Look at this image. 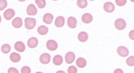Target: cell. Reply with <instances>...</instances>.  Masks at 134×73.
Here are the masks:
<instances>
[{
	"mask_svg": "<svg viewBox=\"0 0 134 73\" xmlns=\"http://www.w3.org/2000/svg\"><path fill=\"white\" fill-rule=\"evenodd\" d=\"M36 24V19L34 18H26L25 20V26L27 29H34Z\"/></svg>",
	"mask_w": 134,
	"mask_h": 73,
	"instance_id": "cell-1",
	"label": "cell"
},
{
	"mask_svg": "<svg viewBox=\"0 0 134 73\" xmlns=\"http://www.w3.org/2000/svg\"><path fill=\"white\" fill-rule=\"evenodd\" d=\"M115 28L119 30H123L125 29L126 26L125 21L122 19H118L114 23Z\"/></svg>",
	"mask_w": 134,
	"mask_h": 73,
	"instance_id": "cell-2",
	"label": "cell"
},
{
	"mask_svg": "<svg viewBox=\"0 0 134 73\" xmlns=\"http://www.w3.org/2000/svg\"><path fill=\"white\" fill-rule=\"evenodd\" d=\"M118 54L122 57H127L129 54V51L127 48L123 46H120L117 49Z\"/></svg>",
	"mask_w": 134,
	"mask_h": 73,
	"instance_id": "cell-3",
	"label": "cell"
},
{
	"mask_svg": "<svg viewBox=\"0 0 134 73\" xmlns=\"http://www.w3.org/2000/svg\"><path fill=\"white\" fill-rule=\"evenodd\" d=\"M46 47L49 50L54 51L56 50L58 48V44L57 42L54 40H50L46 43Z\"/></svg>",
	"mask_w": 134,
	"mask_h": 73,
	"instance_id": "cell-4",
	"label": "cell"
},
{
	"mask_svg": "<svg viewBox=\"0 0 134 73\" xmlns=\"http://www.w3.org/2000/svg\"><path fill=\"white\" fill-rule=\"evenodd\" d=\"M51 56L47 53L42 54L40 57V62L43 64H47L49 63L51 60Z\"/></svg>",
	"mask_w": 134,
	"mask_h": 73,
	"instance_id": "cell-5",
	"label": "cell"
},
{
	"mask_svg": "<svg viewBox=\"0 0 134 73\" xmlns=\"http://www.w3.org/2000/svg\"><path fill=\"white\" fill-rule=\"evenodd\" d=\"M65 62L67 64H70L74 61L75 55L72 52H70L67 53L65 55Z\"/></svg>",
	"mask_w": 134,
	"mask_h": 73,
	"instance_id": "cell-6",
	"label": "cell"
},
{
	"mask_svg": "<svg viewBox=\"0 0 134 73\" xmlns=\"http://www.w3.org/2000/svg\"><path fill=\"white\" fill-rule=\"evenodd\" d=\"M15 12L12 9H7L4 13L3 16L7 20H10L15 16Z\"/></svg>",
	"mask_w": 134,
	"mask_h": 73,
	"instance_id": "cell-7",
	"label": "cell"
},
{
	"mask_svg": "<svg viewBox=\"0 0 134 73\" xmlns=\"http://www.w3.org/2000/svg\"><path fill=\"white\" fill-rule=\"evenodd\" d=\"M26 12L29 16H35L37 13V9L34 5L30 4L27 8Z\"/></svg>",
	"mask_w": 134,
	"mask_h": 73,
	"instance_id": "cell-8",
	"label": "cell"
},
{
	"mask_svg": "<svg viewBox=\"0 0 134 73\" xmlns=\"http://www.w3.org/2000/svg\"><path fill=\"white\" fill-rule=\"evenodd\" d=\"M105 11L108 13H111L115 9V6L113 3L110 2H107L104 3L103 6Z\"/></svg>",
	"mask_w": 134,
	"mask_h": 73,
	"instance_id": "cell-9",
	"label": "cell"
},
{
	"mask_svg": "<svg viewBox=\"0 0 134 73\" xmlns=\"http://www.w3.org/2000/svg\"><path fill=\"white\" fill-rule=\"evenodd\" d=\"M38 44V41L35 37H33L30 38L27 42V45L29 47L31 48H36Z\"/></svg>",
	"mask_w": 134,
	"mask_h": 73,
	"instance_id": "cell-10",
	"label": "cell"
},
{
	"mask_svg": "<svg viewBox=\"0 0 134 73\" xmlns=\"http://www.w3.org/2000/svg\"><path fill=\"white\" fill-rule=\"evenodd\" d=\"M23 24V20L20 17H16L13 20L12 22L13 26V27L15 28H20L22 26Z\"/></svg>",
	"mask_w": 134,
	"mask_h": 73,
	"instance_id": "cell-11",
	"label": "cell"
},
{
	"mask_svg": "<svg viewBox=\"0 0 134 73\" xmlns=\"http://www.w3.org/2000/svg\"><path fill=\"white\" fill-rule=\"evenodd\" d=\"M14 48L15 50L22 53L25 50L26 47L24 44L23 42L18 41L15 44Z\"/></svg>",
	"mask_w": 134,
	"mask_h": 73,
	"instance_id": "cell-12",
	"label": "cell"
},
{
	"mask_svg": "<svg viewBox=\"0 0 134 73\" xmlns=\"http://www.w3.org/2000/svg\"><path fill=\"white\" fill-rule=\"evenodd\" d=\"M68 25L70 28L74 29L76 27L77 21L76 19L73 17H70L68 19Z\"/></svg>",
	"mask_w": 134,
	"mask_h": 73,
	"instance_id": "cell-13",
	"label": "cell"
},
{
	"mask_svg": "<svg viewBox=\"0 0 134 73\" xmlns=\"http://www.w3.org/2000/svg\"><path fill=\"white\" fill-rule=\"evenodd\" d=\"M93 17L89 13H86L83 14L81 18L82 21L86 24H89L93 20Z\"/></svg>",
	"mask_w": 134,
	"mask_h": 73,
	"instance_id": "cell-14",
	"label": "cell"
},
{
	"mask_svg": "<svg viewBox=\"0 0 134 73\" xmlns=\"http://www.w3.org/2000/svg\"><path fill=\"white\" fill-rule=\"evenodd\" d=\"M65 23V20L64 17L62 16H59L55 19V24L58 27H61L64 26Z\"/></svg>",
	"mask_w": 134,
	"mask_h": 73,
	"instance_id": "cell-15",
	"label": "cell"
},
{
	"mask_svg": "<svg viewBox=\"0 0 134 73\" xmlns=\"http://www.w3.org/2000/svg\"><path fill=\"white\" fill-rule=\"evenodd\" d=\"M54 18L53 15L49 13H46L43 17V21L47 24H50L52 23Z\"/></svg>",
	"mask_w": 134,
	"mask_h": 73,
	"instance_id": "cell-16",
	"label": "cell"
},
{
	"mask_svg": "<svg viewBox=\"0 0 134 73\" xmlns=\"http://www.w3.org/2000/svg\"><path fill=\"white\" fill-rule=\"evenodd\" d=\"M86 61L83 58L80 57L77 59L76 61V64L78 68H82L86 66Z\"/></svg>",
	"mask_w": 134,
	"mask_h": 73,
	"instance_id": "cell-17",
	"label": "cell"
},
{
	"mask_svg": "<svg viewBox=\"0 0 134 73\" xmlns=\"http://www.w3.org/2000/svg\"><path fill=\"white\" fill-rule=\"evenodd\" d=\"M21 56L19 54L16 53H12L10 55V59L12 62L16 63L20 61Z\"/></svg>",
	"mask_w": 134,
	"mask_h": 73,
	"instance_id": "cell-18",
	"label": "cell"
},
{
	"mask_svg": "<svg viewBox=\"0 0 134 73\" xmlns=\"http://www.w3.org/2000/svg\"><path fill=\"white\" fill-rule=\"evenodd\" d=\"M88 33L85 32H81L78 35V40L80 41L81 42H86L88 40Z\"/></svg>",
	"mask_w": 134,
	"mask_h": 73,
	"instance_id": "cell-19",
	"label": "cell"
},
{
	"mask_svg": "<svg viewBox=\"0 0 134 73\" xmlns=\"http://www.w3.org/2000/svg\"><path fill=\"white\" fill-rule=\"evenodd\" d=\"M53 62L54 64L56 66H59L63 62V58L60 55H56L53 58Z\"/></svg>",
	"mask_w": 134,
	"mask_h": 73,
	"instance_id": "cell-20",
	"label": "cell"
},
{
	"mask_svg": "<svg viewBox=\"0 0 134 73\" xmlns=\"http://www.w3.org/2000/svg\"><path fill=\"white\" fill-rule=\"evenodd\" d=\"M37 31L40 35H44L47 33L48 32V29L45 26H40L38 28Z\"/></svg>",
	"mask_w": 134,
	"mask_h": 73,
	"instance_id": "cell-21",
	"label": "cell"
},
{
	"mask_svg": "<svg viewBox=\"0 0 134 73\" xmlns=\"http://www.w3.org/2000/svg\"><path fill=\"white\" fill-rule=\"evenodd\" d=\"M77 4L80 8L83 9L87 7L88 2L87 0H77Z\"/></svg>",
	"mask_w": 134,
	"mask_h": 73,
	"instance_id": "cell-22",
	"label": "cell"
},
{
	"mask_svg": "<svg viewBox=\"0 0 134 73\" xmlns=\"http://www.w3.org/2000/svg\"><path fill=\"white\" fill-rule=\"evenodd\" d=\"M11 50V47L8 44H4L1 47V50L4 54L9 53Z\"/></svg>",
	"mask_w": 134,
	"mask_h": 73,
	"instance_id": "cell-23",
	"label": "cell"
},
{
	"mask_svg": "<svg viewBox=\"0 0 134 73\" xmlns=\"http://www.w3.org/2000/svg\"><path fill=\"white\" fill-rule=\"evenodd\" d=\"M35 3L40 9L44 8L46 5V2L44 0H35Z\"/></svg>",
	"mask_w": 134,
	"mask_h": 73,
	"instance_id": "cell-24",
	"label": "cell"
},
{
	"mask_svg": "<svg viewBox=\"0 0 134 73\" xmlns=\"http://www.w3.org/2000/svg\"><path fill=\"white\" fill-rule=\"evenodd\" d=\"M134 57L133 56H132L129 57L126 60V63L129 66H133L134 65Z\"/></svg>",
	"mask_w": 134,
	"mask_h": 73,
	"instance_id": "cell-25",
	"label": "cell"
},
{
	"mask_svg": "<svg viewBox=\"0 0 134 73\" xmlns=\"http://www.w3.org/2000/svg\"><path fill=\"white\" fill-rule=\"evenodd\" d=\"M7 5L6 0H0V10L1 11L7 7Z\"/></svg>",
	"mask_w": 134,
	"mask_h": 73,
	"instance_id": "cell-26",
	"label": "cell"
},
{
	"mask_svg": "<svg viewBox=\"0 0 134 73\" xmlns=\"http://www.w3.org/2000/svg\"><path fill=\"white\" fill-rule=\"evenodd\" d=\"M127 0H115L116 4L119 7H122L125 5Z\"/></svg>",
	"mask_w": 134,
	"mask_h": 73,
	"instance_id": "cell-27",
	"label": "cell"
},
{
	"mask_svg": "<svg viewBox=\"0 0 134 73\" xmlns=\"http://www.w3.org/2000/svg\"><path fill=\"white\" fill-rule=\"evenodd\" d=\"M21 72L22 73H30L31 72V70L30 67L25 66L21 69Z\"/></svg>",
	"mask_w": 134,
	"mask_h": 73,
	"instance_id": "cell-28",
	"label": "cell"
},
{
	"mask_svg": "<svg viewBox=\"0 0 134 73\" xmlns=\"http://www.w3.org/2000/svg\"><path fill=\"white\" fill-rule=\"evenodd\" d=\"M69 73H76L77 72V69L74 66H71L69 67L68 70Z\"/></svg>",
	"mask_w": 134,
	"mask_h": 73,
	"instance_id": "cell-29",
	"label": "cell"
},
{
	"mask_svg": "<svg viewBox=\"0 0 134 73\" xmlns=\"http://www.w3.org/2000/svg\"><path fill=\"white\" fill-rule=\"evenodd\" d=\"M8 73H18V70L15 68H9L8 70Z\"/></svg>",
	"mask_w": 134,
	"mask_h": 73,
	"instance_id": "cell-30",
	"label": "cell"
},
{
	"mask_svg": "<svg viewBox=\"0 0 134 73\" xmlns=\"http://www.w3.org/2000/svg\"><path fill=\"white\" fill-rule=\"evenodd\" d=\"M134 30L131 31L129 34V37L131 39L134 40Z\"/></svg>",
	"mask_w": 134,
	"mask_h": 73,
	"instance_id": "cell-31",
	"label": "cell"
},
{
	"mask_svg": "<svg viewBox=\"0 0 134 73\" xmlns=\"http://www.w3.org/2000/svg\"><path fill=\"white\" fill-rule=\"evenodd\" d=\"M18 1L20 2H23L26 1V0H18Z\"/></svg>",
	"mask_w": 134,
	"mask_h": 73,
	"instance_id": "cell-32",
	"label": "cell"
},
{
	"mask_svg": "<svg viewBox=\"0 0 134 73\" xmlns=\"http://www.w3.org/2000/svg\"><path fill=\"white\" fill-rule=\"evenodd\" d=\"M132 2H134V0H130Z\"/></svg>",
	"mask_w": 134,
	"mask_h": 73,
	"instance_id": "cell-33",
	"label": "cell"
},
{
	"mask_svg": "<svg viewBox=\"0 0 134 73\" xmlns=\"http://www.w3.org/2000/svg\"><path fill=\"white\" fill-rule=\"evenodd\" d=\"M89 1H94V0H89Z\"/></svg>",
	"mask_w": 134,
	"mask_h": 73,
	"instance_id": "cell-34",
	"label": "cell"
},
{
	"mask_svg": "<svg viewBox=\"0 0 134 73\" xmlns=\"http://www.w3.org/2000/svg\"><path fill=\"white\" fill-rule=\"evenodd\" d=\"M52 1H58V0H52Z\"/></svg>",
	"mask_w": 134,
	"mask_h": 73,
	"instance_id": "cell-35",
	"label": "cell"
},
{
	"mask_svg": "<svg viewBox=\"0 0 134 73\" xmlns=\"http://www.w3.org/2000/svg\"><path fill=\"white\" fill-rule=\"evenodd\" d=\"M71 1H73V0H71Z\"/></svg>",
	"mask_w": 134,
	"mask_h": 73,
	"instance_id": "cell-36",
	"label": "cell"
}]
</instances>
